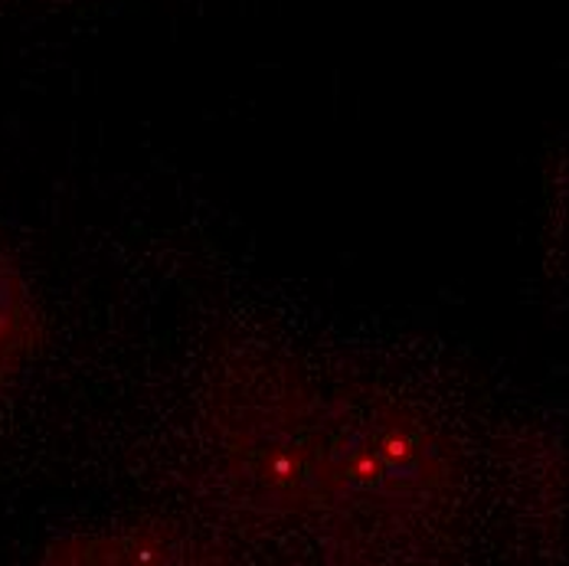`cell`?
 Here are the masks:
<instances>
[{
	"label": "cell",
	"mask_w": 569,
	"mask_h": 566,
	"mask_svg": "<svg viewBox=\"0 0 569 566\" xmlns=\"http://www.w3.org/2000/svg\"><path fill=\"white\" fill-rule=\"evenodd\" d=\"M43 344V318L27 276L0 232V399L13 390Z\"/></svg>",
	"instance_id": "cell-2"
},
{
	"label": "cell",
	"mask_w": 569,
	"mask_h": 566,
	"mask_svg": "<svg viewBox=\"0 0 569 566\" xmlns=\"http://www.w3.org/2000/svg\"><path fill=\"white\" fill-rule=\"evenodd\" d=\"M232 491L311 524L399 527L458 488L452 443L390 397H357L308 374H269L217 409Z\"/></svg>",
	"instance_id": "cell-1"
}]
</instances>
